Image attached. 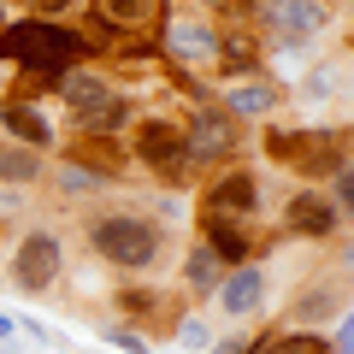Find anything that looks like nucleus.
<instances>
[{
  "mask_svg": "<svg viewBox=\"0 0 354 354\" xmlns=\"http://www.w3.org/2000/svg\"><path fill=\"white\" fill-rule=\"evenodd\" d=\"M330 313H337V283H313V290H301V295H295L290 325H295V330H313L319 319H330Z\"/></svg>",
  "mask_w": 354,
  "mask_h": 354,
  "instance_id": "nucleus-18",
  "label": "nucleus"
},
{
  "mask_svg": "<svg viewBox=\"0 0 354 354\" xmlns=\"http://www.w3.org/2000/svg\"><path fill=\"white\" fill-rule=\"evenodd\" d=\"M153 6H160V0H101V12L113 18L118 30H130V24H142V18H148Z\"/></svg>",
  "mask_w": 354,
  "mask_h": 354,
  "instance_id": "nucleus-22",
  "label": "nucleus"
},
{
  "mask_svg": "<svg viewBox=\"0 0 354 354\" xmlns=\"http://www.w3.org/2000/svg\"><path fill=\"white\" fill-rule=\"evenodd\" d=\"M0 337H18V325H12V319H0Z\"/></svg>",
  "mask_w": 354,
  "mask_h": 354,
  "instance_id": "nucleus-27",
  "label": "nucleus"
},
{
  "mask_svg": "<svg viewBox=\"0 0 354 354\" xmlns=\"http://www.w3.org/2000/svg\"><path fill=\"white\" fill-rule=\"evenodd\" d=\"M218 48H225V30L213 18H171L160 30V53L171 65H218Z\"/></svg>",
  "mask_w": 354,
  "mask_h": 354,
  "instance_id": "nucleus-8",
  "label": "nucleus"
},
{
  "mask_svg": "<svg viewBox=\"0 0 354 354\" xmlns=\"http://www.w3.org/2000/svg\"><path fill=\"white\" fill-rule=\"evenodd\" d=\"M59 95H65V113L77 118V130H88L95 118L106 113V106L118 101V88H113V77H101V71H88V65H71V71L59 77Z\"/></svg>",
  "mask_w": 354,
  "mask_h": 354,
  "instance_id": "nucleus-9",
  "label": "nucleus"
},
{
  "mask_svg": "<svg viewBox=\"0 0 354 354\" xmlns=\"http://www.w3.org/2000/svg\"><path fill=\"white\" fill-rule=\"evenodd\" d=\"M101 337L113 342V348H124V354H153V342H148V330H136V325H124V319H113V325H101Z\"/></svg>",
  "mask_w": 354,
  "mask_h": 354,
  "instance_id": "nucleus-20",
  "label": "nucleus"
},
{
  "mask_svg": "<svg viewBox=\"0 0 354 354\" xmlns=\"http://www.w3.org/2000/svg\"><path fill=\"white\" fill-rule=\"evenodd\" d=\"M260 213V171L254 165H230L201 189V218H218V225H248Z\"/></svg>",
  "mask_w": 354,
  "mask_h": 354,
  "instance_id": "nucleus-6",
  "label": "nucleus"
},
{
  "mask_svg": "<svg viewBox=\"0 0 354 354\" xmlns=\"http://www.w3.org/2000/svg\"><path fill=\"white\" fill-rule=\"evenodd\" d=\"M337 266H342V278H354V242H348V248L337 254Z\"/></svg>",
  "mask_w": 354,
  "mask_h": 354,
  "instance_id": "nucleus-26",
  "label": "nucleus"
},
{
  "mask_svg": "<svg viewBox=\"0 0 354 354\" xmlns=\"http://www.w3.org/2000/svg\"><path fill=\"white\" fill-rule=\"evenodd\" d=\"M236 148H242V130H236V118L225 106L201 101L183 118V153H189V165H225Z\"/></svg>",
  "mask_w": 354,
  "mask_h": 354,
  "instance_id": "nucleus-5",
  "label": "nucleus"
},
{
  "mask_svg": "<svg viewBox=\"0 0 354 354\" xmlns=\"http://www.w3.org/2000/svg\"><path fill=\"white\" fill-rule=\"evenodd\" d=\"M0 130L18 142V148H53V124L48 113H41L36 101H24V95H12V101H0Z\"/></svg>",
  "mask_w": 354,
  "mask_h": 354,
  "instance_id": "nucleus-12",
  "label": "nucleus"
},
{
  "mask_svg": "<svg viewBox=\"0 0 354 354\" xmlns=\"http://www.w3.org/2000/svg\"><path fill=\"white\" fill-rule=\"evenodd\" d=\"M0 24H6V18H0Z\"/></svg>",
  "mask_w": 354,
  "mask_h": 354,
  "instance_id": "nucleus-28",
  "label": "nucleus"
},
{
  "mask_svg": "<svg viewBox=\"0 0 354 354\" xmlns=\"http://www.w3.org/2000/svg\"><path fill=\"white\" fill-rule=\"evenodd\" d=\"M330 207H337V218H354V160L330 171Z\"/></svg>",
  "mask_w": 354,
  "mask_h": 354,
  "instance_id": "nucleus-21",
  "label": "nucleus"
},
{
  "mask_svg": "<svg viewBox=\"0 0 354 354\" xmlns=\"http://www.w3.org/2000/svg\"><path fill=\"white\" fill-rule=\"evenodd\" d=\"M88 248L113 272H153L165 254V225L148 213H95L88 218Z\"/></svg>",
  "mask_w": 354,
  "mask_h": 354,
  "instance_id": "nucleus-1",
  "label": "nucleus"
},
{
  "mask_svg": "<svg viewBox=\"0 0 354 354\" xmlns=\"http://www.w3.org/2000/svg\"><path fill=\"white\" fill-rule=\"evenodd\" d=\"M201 242L218 254V266H248V260H254L248 225H218V218H201Z\"/></svg>",
  "mask_w": 354,
  "mask_h": 354,
  "instance_id": "nucleus-14",
  "label": "nucleus"
},
{
  "mask_svg": "<svg viewBox=\"0 0 354 354\" xmlns=\"http://www.w3.org/2000/svg\"><path fill=\"white\" fill-rule=\"evenodd\" d=\"M330 354H354V307H342L337 330H330Z\"/></svg>",
  "mask_w": 354,
  "mask_h": 354,
  "instance_id": "nucleus-23",
  "label": "nucleus"
},
{
  "mask_svg": "<svg viewBox=\"0 0 354 354\" xmlns=\"http://www.w3.org/2000/svg\"><path fill=\"white\" fill-rule=\"evenodd\" d=\"M230 266H218V254L207 248V242H195L189 254H183V283H189L195 295H213L218 290V278H225Z\"/></svg>",
  "mask_w": 354,
  "mask_h": 354,
  "instance_id": "nucleus-17",
  "label": "nucleus"
},
{
  "mask_svg": "<svg viewBox=\"0 0 354 354\" xmlns=\"http://www.w3.org/2000/svg\"><path fill=\"white\" fill-rule=\"evenodd\" d=\"M130 153H136V165H148L160 183H189L195 165L189 153H183V118H136V136H130Z\"/></svg>",
  "mask_w": 354,
  "mask_h": 354,
  "instance_id": "nucleus-2",
  "label": "nucleus"
},
{
  "mask_svg": "<svg viewBox=\"0 0 354 354\" xmlns=\"http://www.w3.org/2000/svg\"><path fill=\"white\" fill-rule=\"evenodd\" d=\"M113 307H118L124 319H136V325H148V330H165V337H171L177 319H183L171 295H165V290H148V283H130V290H118Z\"/></svg>",
  "mask_w": 354,
  "mask_h": 354,
  "instance_id": "nucleus-11",
  "label": "nucleus"
},
{
  "mask_svg": "<svg viewBox=\"0 0 354 354\" xmlns=\"http://www.w3.org/2000/svg\"><path fill=\"white\" fill-rule=\"evenodd\" d=\"M283 230H290V236H307V242H325V236L342 230V218H337V207H330V195L295 189L290 201H283Z\"/></svg>",
  "mask_w": 354,
  "mask_h": 354,
  "instance_id": "nucleus-10",
  "label": "nucleus"
},
{
  "mask_svg": "<svg viewBox=\"0 0 354 354\" xmlns=\"http://www.w3.org/2000/svg\"><path fill=\"white\" fill-rule=\"evenodd\" d=\"M171 337H183L189 348H213V330H207L201 319H177V330H171Z\"/></svg>",
  "mask_w": 354,
  "mask_h": 354,
  "instance_id": "nucleus-24",
  "label": "nucleus"
},
{
  "mask_svg": "<svg viewBox=\"0 0 354 354\" xmlns=\"http://www.w3.org/2000/svg\"><path fill=\"white\" fill-rule=\"evenodd\" d=\"M278 106H283V88H278V83H266V77L230 83V95H225V113H230V118H272Z\"/></svg>",
  "mask_w": 354,
  "mask_h": 354,
  "instance_id": "nucleus-13",
  "label": "nucleus"
},
{
  "mask_svg": "<svg viewBox=\"0 0 354 354\" xmlns=\"http://www.w3.org/2000/svg\"><path fill=\"white\" fill-rule=\"evenodd\" d=\"M254 18H260L266 36H278L283 48H301L307 53L330 30V0H260Z\"/></svg>",
  "mask_w": 354,
  "mask_h": 354,
  "instance_id": "nucleus-4",
  "label": "nucleus"
},
{
  "mask_svg": "<svg viewBox=\"0 0 354 354\" xmlns=\"http://www.w3.org/2000/svg\"><path fill=\"white\" fill-rule=\"evenodd\" d=\"M18 295H48L53 283L65 278V236L59 230H24L12 248V266H6Z\"/></svg>",
  "mask_w": 354,
  "mask_h": 354,
  "instance_id": "nucleus-3",
  "label": "nucleus"
},
{
  "mask_svg": "<svg viewBox=\"0 0 354 354\" xmlns=\"http://www.w3.org/2000/svg\"><path fill=\"white\" fill-rule=\"evenodd\" d=\"M207 301H213V313L225 319V325H248V319H260L266 301H272V278H266V266H230Z\"/></svg>",
  "mask_w": 354,
  "mask_h": 354,
  "instance_id": "nucleus-7",
  "label": "nucleus"
},
{
  "mask_svg": "<svg viewBox=\"0 0 354 354\" xmlns=\"http://www.w3.org/2000/svg\"><path fill=\"white\" fill-rule=\"evenodd\" d=\"M254 354H330V337L319 330H272V337H254Z\"/></svg>",
  "mask_w": 354,
  "mask_h": 354,
  "instance_id": "nucleus-16",
  "label": "nucleus"
},
{
  "mask_svg": "<svg viewBox=\"0 0 354 354\" xmlns=\"http://www.w3.org/2000/svg\"><path fill=\"white\" fill-rule=\"evenodd\" d=\"M41 177H48V160H41L36 148H18V142L0 148V183H6V189H36Z\"/></svg>",
  "mask_w": 354,
  "mask_h": 354,
  "instance_id": "nucleus-15",
  "label": "nucleus"
},
{
  "mask_svg": "<svg viewBox=\"0 0 354 354\" xmlns=\"http://www.w3.org/2000/svg\"><path fill=\"white\" fill-rule=\"evenodd\" d=\"M53 183H59V195H101V189H113L106 177H95V171H83L77 160H65V165H53Z\"/></svg>",
  "mask_w": 354,
  "mask_h": 354,
  "instance_id": "nucleus-19",
  "label": "nucleus"
},
{
  "mask_svg": "<svg viewBox=\"0 0 354 354\" xmlns=\"http://www.w3.org/2000/svg\"><path fill=\"white\" fill-rule=\"evenodd\" d=\"M24 6V18H59V12H71L77 0H18Z\"/></svg>",
  "mask_w": 354,
  "mask_h": 354,
  "instance_id": "nucleus-25",
  "label": "nucleus"
}]
</instances>
